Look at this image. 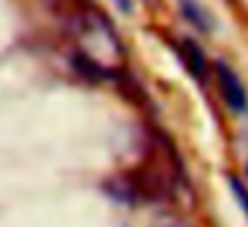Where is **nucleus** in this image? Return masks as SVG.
I'll list each match as a JSON object with an SVG mask.
<instances>
[{"instance_id":"obj_3","label":"nucleus","mask_w":248,"mask_h":227,"mask_svg":"<svg viewBox=\"0 0 248 227\" xmlns=\"http://www.w3.org/2000/svg\"><path fill=\"white\" fill-rule=\"evenodd\" d=\"M182 8H184V16H189L195 24H198V27H203V30H208V27H211V19L203 14V8H200L198 3H192V0H184Z\"/></svg>"},{"instance_id":"obj_4","label":"nucleus","mask_w":248,"mask_h":227,"mask_svg":"<svg viewBox=\"0 0 248 227\" xmlns=\"http://www.w3.org/2000/svg\"><path fill=\"white\" fill-rule=\"evenodd\" d=\"M230 187H232L235 198L240 200L243 211H246V216H248V190H246V184H240V179H235V177H232V179H230Z\"/></svg>"},{"instance_id":"obj_2","label":"nucleus","mask_w":248,"mask_h":227,"mask_svg":"<svg viewBox=\"0 0 248 227\" xmlns=\"http://www.w3.org/2000/svg\"><path fill=\"white\" fill-rule=\"evenodd\" d=\"M182 49H184L182 59H184V65H187V70L192 72V78H198V81H205L208 62H205V56H203V49H200L195 40H184Z\"/></svg>"},{"instance_id":"obj_1","label":"nucleus","mask_w":248,"mask_h":227,"mask_svg":"<svg viewBox=\"0 0 248 227\" xmlns=\"http://www.w3.org/2000/svg\"><path fill=\"white\" fill-rule=\"evenodd\" d=\"M216 81H219V91H221V97H224V102L230 104L235 113H246L248 97H246V88H243L240 78L235 75V70H232L230 65H224V62H219V65H216Z\"/></svg>"},{"instance_id":"obj_5","label":"nucleus","mask_w":248,"mask_h":227,"mask_svg":"<svg viewBox=\"0 0 248 227\" xmlns=\"http://www.w3.org/2000/svg\"><path fill=\"white\" fill-rule=\"evenodd\" d=\"M115 3H118L123 11H131V0H115Z\"/></svg>"}]
</instances>
